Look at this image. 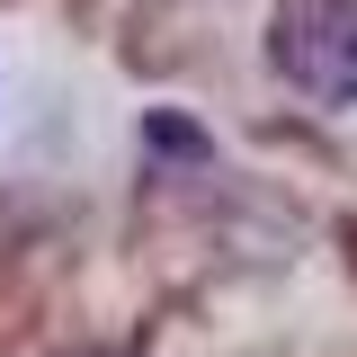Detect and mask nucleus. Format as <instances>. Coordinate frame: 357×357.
Segmentation results:
<instances>
[{"instance_id": "1", "label": "nucleus", "mask_w": 357, "mask_h": 357, "mask_svg": "<svg viewBox=\"0 0 357 357\" xmlns=\"http://www.w3.org/2000/svg\"><path fill=\"white\" fill-rule=\"evenodd\" d=\"M268 63L312 107H357V0H277Z\"/></svg>"}, {"instance_id": "2", "label": "nucleus", "mask_w": 357, "mask_h": 357, "mask_svg": "<svg viewBox=\"0 0 357 357\" xmlns=\"http://www.w3.org/2000/svg\"><path fill=\"white\" fill-rule=\"evenodd\" d=\"M72 357H116V349H72Z\"/></svg>"}]
</instances>
